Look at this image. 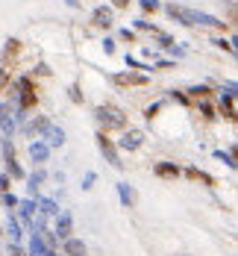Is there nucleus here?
<instances>
[{
    "label": "nucleus",
    "mask_w": 238,
    "mask_h": 256,
    "mask_svg": "<svg viewBox=\"0 0 238 256\" xmlns=\"http://www.w3.org/2000/svg\"><path fill=\"white\" fill-rule=\"evenodd\" d=\"M165 12H168L171 18H177L180 24H200V26H215V30H221V26H224V21H221L218 15L200 12V9H183V6H177V3H168V6H165Z\"/></svg>",
    "instance_id": "1"
},
{
    "label": "nucleus",
    "mask_w": 238,
    "mask_h": 256,
    "mask_svg": "<svg viewBox=\"0 0 238 256\" xmlns=\"http://www.w3.org/2000/svg\"><path fill=\"white\" fill-rule=\"evenodd\" d=\"M94 118L103 124L106 130H121L127 127V115L118 109V106H106V103H100L97 109H94Z\"/></svg>",
    "instance_id": "2"
},
{
    "label": "nucleus",
    "mask_w": 238,
    "mask_h": 256,
    "mask_svg": "<svg viewBox=\"0 0 238 256\" xmlns=\"http://www.w3.org/2000/svg\"><path fill=\"white\" fill-rule=\"evenodd\" d=\"M18 94H21V106H18V112H15V121H21L24 115V109H29L32 103H35V86H32V80H18Z\"/></svg>",
    "instance_id": "3"
},
{
    "label": "nucleus",
    "mask_w": 238,
    "mask_h": 256,
    "mask_svg": "<svg viewBox=\"0 0 238 256\" xmlns=\"http://www.w3.org/2000/svg\"><path fill=\"white\" fill-rule=\"evenodd\" d=\"M97 148H100V154L106 156V162H109L112 168H124V162H121V154H118L115 142H112V138H106V132H97Z\"/></svg>",
    "instance_id": "4"
},
{
    "label": "nucleus",
    "mask_w": 238,
    "mask_h": 256,
    "mask_svg": "<svg viewBox=\"0 0 238 256\" xmlns=\"http://www.w3.org/2000/svg\"><path fill=\"white\" fill-rule=\"evenodd\" d=\"M71 232H74V218H71V212L59 209V215H56V224H53V236L65 242V238H71Z\"/></svg>",
    "instance_id": "5"
},
{
    "label": "nucleus",
    "mask_w": 238,
    "mask_h": 256,
    "mask_svg": "<svg viewBox=\"0 0 238 256\" xmlns=\"http://www.w3.org/2000/svg\"><path fill=\"white\" fill-rule=\"evenodd\" d=\"M141 144H144V132H141V130H127L124 138H121L115 148H118V150H130L132 154V150H138Z\"/></svg>",
    "instance_id": "6"
},
{
    "label": "nucleus",
    "mask_w": 238,
    "mask_h": 256,
    "mask_svg": "<svg viewBox=\"0 0 238 256\" xmlns=\"http://www.w3.org/2000/svg\"><path fill=\"white\" fill-rule=\"evenodd\" d=\"M41 142L47 144V148H62L65 144V130L62 127H56V124H47V127L41 130Z\"/></svg>",
    "instance_id": "7"
},
{
    "label": "nucleus",
    "mask_w": 238,
    "mask_h": 256,
    "mask_svg": "<svg viewBox=\"0 0 238 256\" xmlns=\"http://www.w3.org/2000/svg\"><path fill=\"white\" fill-rule=\"evenodd\" d=\"M18 221H24V224H32V218H35V198H26V200H18Z\"/></svg>",
    "instance_id": "8"
},
{
    "label": "nucleus",
    "mask_w": 238,
    "mask_h": 256,
    "mask_svg": "<svg viewBox=\"0 0 238 256\" xmlns=\"http://www.w3.org/2000/svg\"><path fill=\"white\" fill-rule=\"evenodd\" d=\"M115 188H118V200H121V206H127V209H132V206H135V200H138L135 188H132L130 182H118Z\"/></svg>",
    "instance_id": "9"
},
{
    "label": "nucleus",
    "mask_w": 238,
    "mask_h": 256,
    "mask_svg": "<svg viewBox=\"0 0 238 256\" xmlns=\"http://www.w3.org/2000/svg\"><path fill=\"white\" fill-rule=\"evenodd\" d=\"M62 254H65V256H85V254H88V248H85V242H82V238H74V236H71V238H65V242H62Z\"/></svg>",
    "instance_id": "10"
},
{
    "label": "nucleus",
    "mask_w": 238,
    "mask_h": 256,
    "mask_svg": "<svg viewBox=\"0 0 238 256\" xmlns=\"http://www.w3.org/2000/svg\"><path fill=\"white\" fill-rule=\"evenodd\" d=\"M35 209H38L41 218H56L59 215V204L53 198H35Z\"/></svg>",
    "instance_id": "11"
},
{
    "label": "nucleus",
    "mask_w": 238,
    "mask_h": 256,
    "mask_svg": "<svg viewBox=\"0 0 238 256\" xmlns=\"http://www.w3.org/2000/svg\"><path fill=\"white\" fill-rule=\"evenodd\" d=\"M29 159H32V162H47V159H50V148H47L41 138L29 142Z\"/></svg>",
    "instance_id": "12"
},
{
    "label": "nucleus",
    "mask_w": 238,
    "mask_h": 256,
    "mask_svg": "<svg viewBox=\"0 0 238 256\" xmlns=\"http://www.w3.org/2000/svg\"><path fill=\"white\" fill-rule=\"evenodd\" d=\"M47 250H50V248L44 244L41 232H32V236H29V248H26V254H29V256H44Z\"/></svg>",
    "instance_id": "13"
},
{
    "label": "nucleus",
    "mask_w": 238,
    "mask_h": 256,
    "mask_svg": "<svg viewBox=\"0 0 238 256\" xmlns=\"http://www.w3.org/2000/svg\"><path fill=\"white\" fill-rule=\"evenodd\" d=\"M6 232L12 236V244H18V242L24 238V230H21V221H18V218H15L12 212H9V218H6Z\"/></svg>",
    "instance_id": "14"
},
{
    "label": "nucleus",
    "mask_w": 238,
    "mask_h": 256,
    "mask_svg": "<svg viewBox=\"0 0 238 256\" xmlns=\"http://www.w3.org/2000/svg\"><path fill=\"white\" fill-rule=\"evenodd\" d=\"M41 182H44V171H32V174L26 177V192H29L32 198H38V188H41Z\"/></svg>",
    "instance_id": "15"
},
{
    "label": "nucleus",
    "mask_w": 238,
    "mask_h": 256,
    "mask_svg": "<svg viewBox=\"0 0 238 256\" xmlns=\"http://www.w3.org/2000/svg\"><path fill=\"white\" fill-rule=\"evenodd\" d=\"M115 82L118 86H144L147 82V74H118Z\"/></svg>",
    "instance_id": "16"
},
{
    "label": "nucleus",
    "mask_w": 238,
    "mask_h": 256,
    "mask_svg": "<svg viewBox=\"0 0 238 256\" xmlns=\"http://www.w3.org/2000/svg\"><path fill=\"white\" fill-rule=\"evenodd\" d=\"M153 171H156L159 177H180V165L177 162H159Z\"/></svg>",
    "instance_id": "17"
},
{
    "label": "nucleus",
    "mask_w": 238,
    "mask_h": 256,
    "mask_svg": "<svg viewBox=\"0 0 238 256\" xmlns=\"http://www.w3.org/2000/svg\"><path fill=\"white\" fill-rule=\"evenodd\" d=\"M94 24L97 26L112 24V9H109V6H97V9H94Z\"/></svg>",
    "instance_id": "18"
},
{
    "label": "nucleus",
    "mask_w": 238,
    "mask_h": 256,
    "mask_svg": "<svg viewBox=\"0 0 238 256\" xmlns=\"http://www.w3.org/2000/svg\"><path fill=\"white\" fill-rule=\"evenodd\" d=\"M0 130H3V136H6V138L18 130V121H15V115H12V112H6V115L0 118Z\"/></svg>",
    "instance_id": "19"
},
{
    "label": "nucleus",
    "mask_w": 238,
    "mask_h": 256,
    "mask_svg": "<svg viewBox=\"0 0 238 256\" xmlns=\"http://www.w3.org/2000/svg\"><path fill=\"white\" fill-rule=\"evenodd\" d=\"M47 124H50V121H47V118H32V121H29V124H26V132H29V136H35V132H41V130L47 127Z\"/></svg>",
    "instance_id": "20"
},
{
    "label": "nucleus",
    "mask_w": 238,
    "mask_h": 256,
    "mask_svg": "<svg viewBox=\"0 0 238 256\" xmlns=\"http://www.w3.org/2000/svg\"><path fill=\"white\" fill-rule=\"evenodd\" d=\"M124 62H127V68H135V71H141V74H147V71H153L150 65H144V62H138V59H135V56H130V53L124 56Z\"/></svg>",
    "instance_id": "21"
},
{
    "label": "nucleus",
    "mask_w": 238,
    "mask_h": 256,
    "mask_svg": "<svg viewBox=\"0 0 238 256\" xmlns=\"http://www.w3.org/2000/svg\"><path fill=\"white\" fill-rule=\"evenodd\" d=\"M215 159H221V162H227L230 168H236V156H233V150H215Z\"/></svg>",
    "instance_id": "22"
},
{
    "label": "nucleus",
    "mask_w": 238,
    "mask_h": 256,
    "mask_svg": "<svg viewBox=\"0 0 238 256\" xmlns=\"http://www.w3.org/2000/svg\"><path fill=\"white\" fill-rule=\"evenodd\" d=\"M6 168H9V174H12V177H26L24 174V168H21V165H18V162H15V159H12V162H6Z\"/></svg>",
    "instance_id": "23"
},
{
    "label": "nucleus",
    "mask_w": 238,
    "mask_h": 256,
    "mask_svg": "<svg viewBox=\"0 0 238 256\" xmlns=\"http://www.w3.org/2000/svg\"><path fill=\"white\" fill-rule=\"evenodd\" d=\"M94 182H97V174H94V171H88V174L82 177V192H88V188H94Z\"/></svg>",
    "instance_id": "24"
},
{
    "label": "nucleus",
    "mask_w": 238,
    "mask_h": 256,
    "mask_svg": "<svg viewBox=\"0 0 238 256\" xmlns=\"http://www.w3.org/2000/svg\"><path fill=\"white\" fill-rule=\"evenodd\" d=\"M188 177H194V180H203L206 186H212V177H209V174H203V171H197V168H188Z\"/></svg>",
    "instance_id": "25"
},
{
    "label": "nucleus",
    "mask_w": 238,
    "mask_h": 256,
    "mask_svg": "<svg viewBox=\"0 0 238 256\" xmlns=\"http://www.w3.org/2000/svg\"><path fill=\"white\" fill-rule=\"evenodd\" d=\"M18 200H21V198H15V194H12V192H3V204L9 206V212H12V209H15V206H18Z\"/></svg>",
    "instance_id": "26"
},
{
    "label": "nucleus",
    "mask_w": 238,
    "mask_h": 256,
    "mask_svg": "<svg viewBox=\"0 0 238 256\" xmlns=\"http://www.w3.org/2000/svg\"><path fill=\"white\" fill-rule=\"evenodd\" d=\"M188 92H191V98H206L209 94V86H191Z\"/></svg>",
    "instance_id": "27"
},
{
    "label": "nucleus",
    "mask_w": 238,
    "mask_h": 256,
    "mask_svg": "<svg viewBox=\"0 0 238 256\" xmlns=\"http://www.w3.org/2000/svg\"><path fill=\"white\" fill-rule=\"evenodd\" d=\"M159 6H162L159 0H141V9H144V12H156Z\"/></svg>",
    "instance_id": "28"
},
{
    "label": "nucleus",
    "mask_w": 238,
    "mask_h": 256,
    "mask_svg": "<svg viewBox=\"0 0 238 256\" xmlns=\"http://www.w3.org/2000/svg\"><path fill=\"white\" fill-rule=\"evenodd\" d=\"M118 38H124V42H135V30H130V26H127V30H121V32H118Z\"/></svg>",
    "instance_id": "29"
},
{
    "label": "nucleus",
    "mask_w": 238,
    "mask_h": 256,
    "mask_svg": "<svg viewBox=\"0 0 238 256\" xmlns=\"http://www.w3.org/2000/svg\"><path fill=\"white\" fill-rule=\"evenodd\" d=\"M68 98H71L74 103H82V94H79V88H77V86H71V88H68Z\"/></svg>",
    "instance_id": "30"
},
{
    "label": "nucleus",
    "mask_w": 238,
    "mask_h": 256,
    "mask_svg": "<svg viewBox=\"0 0 238 256\" xmlns=\"http://www.w3.org/2000/svg\"><path fill=\"white\" fill-rule=\"evenodd\" d=\"M156 38H159V44H162V48H171V44H174V38H171V36H165V32H156Z\"/></svg>",
    "instance_id": "31"
},
{
    "label": "nucleus",
    "mask_w": 238,
    "mask_h": 256,
    "mask_svg": "<svg viewBox=\"0 0 238 256\" xmlns=\"http://www.w3.org/2000/svg\"><path fill=\"white\" fill-rule=\"evenodd\" d=\"M135 26H138V30H150V32H159V30L150 24V21H135Z\"/></svg>",
    "instance_id": "32"
},
{
    "label": "nucleus",
    "mask_w": 238,
    "mask_h": 256,
    "mask_svg": "<svg viewBox=\"0 0 238 256\" xmlns=\"http://www.w3.org/2000/svg\"><path fill=\"white\" fill-rule=\"evenodd\" d=\"M103 50L106 53H115V38H103Z\"/></svg>",
    "instance_id": "33"
},
{
    "label": "nucleus",
    "mask_w": 238,
    "mask_h": 256,
    "mask_svg": "<svg viewBox=\"0 0 238 256\" xmlns=\"http://www.w3.org/2000/svg\"><path fill=\"white\" fill-rule=\"evenodd\" d=\"M215 44H218V48H227V50H230V53H236V48H233V42H224V38H218Z\"/></svg>",
    "instance_id": "34"
},
{
    "label": "nucleus",
    "mask_w": 238,
    "mask_h": 256,
    "mask_svg": "<svg viewBox=\"0 0 238 256\" xmlns=\"http://www.w3.org/2000/svg\"><path fill=\"white\" fill-rule=\"evenodd\" d=\"M159 109H162V103H153V106H147V118L153 121V115H156Z\"/></svg>",
    "instance_id": "35"
},
{
    "label": "nucleus",
    "mask_w": 238,
    "mask_h": 256,
    "mask_svg": "<svg viewBox=\"0 0 238 256\" xmlns=\"http://www.w3.org/2000/svg\"><path fill=\"white\" fill-rule=\"evenodd\" d=\"M171 98H174V100H180V103H188V98H185L183 92H171Z\"/></svg>",
    "instance_id": "36"
},
{
    "label": "nucleus",
    "mask_w": 238,
    "mask_h": 256,
    "mask_svg": "<svg viewBox=\"0 0 238 256\" xmlns=\"http://www.w3.org/2000/svg\"><path fill=\"white\" fill-rule=\"evenodd\" d=\"M112 6H115V9H127V6H130V0H112Z\"/></svg>",
    "instance_id": "37"
},
{
    "label": "nucleus",
    "mask_w": 238,
    "mask_h": 256,
    "mask_svg": "<svg viewBox=\"0 0 238 256\" xmlns=\"http://www.w3.org/2000/svg\"><path fill=\"white\" fill-rule=\"evenodd\" d=\"M150 68H174V62H168V59H165V62H156V65H150Z\"/></svg>",
    "instance_id": "38"
},
{
    "label": "nucleus",
    "mask_w": 238,
    "mask_h": 256,
    "mask_svg": "<svg viewBox=\"0 0 238 256\" xmlns=\"http://www.w3.org/2000/svg\"><path fill=\"white\" fill-rule=\"evenodd\" d=\"M6 112H9V106H6V103H0V118H3Z\"/></svg>",
    "instance_id": "39"
},
{
    "label": "nucleus",
    "mask_w": 238,
    "mask_h": 256,
    "mask_svg": "<svg viewBox=\"0 0 238 256\" xmlns=\"http://www.w3.org/2000/svg\"><path fill=\"white\" fill-rule=\"evenodd\" d=\"M65 3H68V6H74V9L79 6V0H65Z\"/></svg>",
    "instance_id": "40"
},
{
    "label": "nucleus",
    "mask_w": 238,
    "mask_h": 256,
    "mask_svg": "<svg viewBox=\"0 0 238 256\" xmlns=\"http://www.w3.org/2000/svg\"><path fill=\"white\" fill-rule=\"evenodd\" d=\"M44 256H59V254H56V250H47V254H44Z\"/></svg>",
    "instance_id": "41"
}]
</instances>
